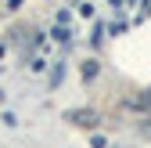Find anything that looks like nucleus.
Returning a JSON list of instances; mask_svg holds the SVG:
<instances>
[{
  "instance_id": "1",
  "label": "nucleus",
  "mask_w": 151,
  "mask_h": 148,
  "mask_svg": "<svg viewBox=\"0 0 151 148\" xmlns=\"http://www.w3.org/2000/svg\"><path fill=\"white\" fill-rule=\"evenodd\" d=\"M54 36H58V40H61V44H68V40H72V36H68V29H65V25H61V29H54Z\"/></svg>"
}]
</instances>
